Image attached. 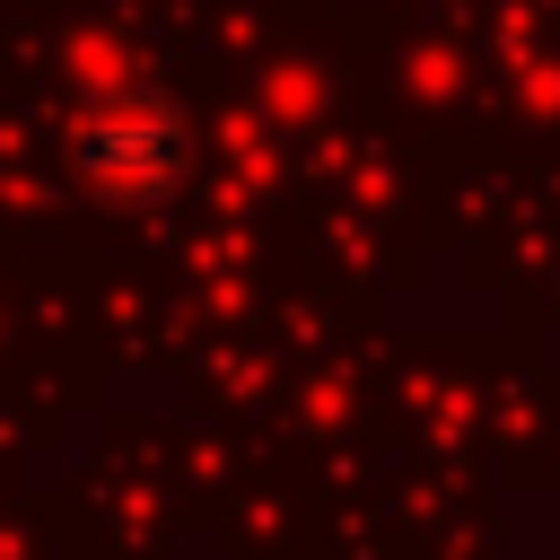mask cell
Listing matches in <instances>:
<instances>
[{"mask_svg": "<svg viewBox=\"0 0 560 560\" xmlns=\"http://www.w3.org/2000/svg\"><path fill=\"white\" fill-rule=\"evenodd\" d=\"M70 175L88 201L105 210H166L192 175V122L149 96V88H122V96H96L70 114V140H61Z\"/></svg>", "mask_w": 560, "mask_h": 560, "instance_id": "6da1fadb", "label": "cell"}]
</instances>
